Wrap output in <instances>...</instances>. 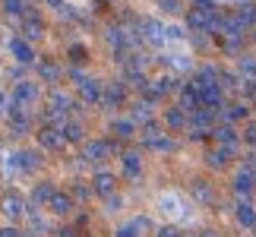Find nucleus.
I'll list each match as a JSON object with an SVG mask.
<instances>
[{
  "label": "nucleus",
  "mask_w": 256,
  "mask_h": 237,
  "mask_svg": "<svg viewBox=\"0 0 256 237\" xmlns=\"http://www.w3.org/2000/svg\"><path fill=\"white\" fill-rule=\"evenodd\" d=\"M54 212H70V200L66 196H54Z\"/></svg>",
  "instance_id": "nucleus-11"
},
{
  "label": "nucleus",
  "mask_w": 256,
  "mask_h": 237,
  "mask_svg": "<svg viewBox=\"0 0 256 237\" xmlns=\"http://www.w3.org/2000/svg\"><path fill=\"white\" fill-rule=\"evenodd\" d=\"M136 231H140V224L130 222V224H120V228L114 231V237H136Z\"/></svg>",
  "instance_id": "nucleus-9"
},
{
  "label": "nucleus",
  "mask_w": 256,
  "mask_h": 237,
  "mask_svg": "<svg viewBox=\"0 0 256 237\" xmlns=\"http://www.w3.org/2000/svg\"><path fill=\"white\" fill-rule=\"evenodd\" d=\"M158 237H180V234H177L174 228H162V231H158Z\"/></svg>",
  "instance_id": "nucleus-20"
},
{
  "label": "nucleus",
  "mask_w": 256,
  "mask_h": 237,
  "mask_svg": "<svg viewBox=\"0 0 256 237\" xmlns=\"http://www.w3.org/2000/svg\"><path fill=\"white\" fill-rule=\"evenodd\" d=\"M133 117H136V120H149V104H136Z\"/></svg>",
  "instance_id": "nucleus-12"
},
{
  "label": "nucleus",
  "mask_w": 256,
  "mask_h": 237,
  "mask_svg": "<svg viewBox=\"0 0 256 237\" xmlns=\"http://www.w3.org/2000/svg\"><path fill=\"white\" fill-rule=\"evenodd\" d=\"M215 140L224 142V149H234V142H238V136H234V126H218V130H215Z\"/></svg>",
  "instance_id": "nucleus-3"
},
{
  "label": "nucleus",
  "mask_w": 256,
  "mask_h": 237,
  "mask_svg": "<svg viewBox=\"0 0 256 237\" xmlns=\"http://www.w3.org/2000/svg\"><path fill=\"white\" fill-rule=\"evenodd\" d=\"M234 190H238V193H250L253 190V174L250 171H240L238 177H234Z\"/></svg>",
  "instance_id": "nucleus-4"
},
{
  "label": "nucleus",
  "mask_w": 256,
  "mask_h": 237,
  "mask_svg": "<svg viewBox=\"0 0 256 237\" xmlns=\"http://www.w3.org/2000/svg\"><path fill=\"white\" fill-rule=\"evenodd\" d=\"M130 130H133V126L126 124V120H120V124H117V133H120V136H130Z\"/></svg>",
  "instance_id": "nucleus-17"
},
{
  "label": "nucleus",
  "mask_w": 256,
  "mask_h": 237,
  "mask_svg": "<svg viewBox=\"0 0 256 237\" xmlns=\"http://www.w3.org/2000/svg\"><path fill=\"white\" fill-rule=\"evenodd\" d=\"M10 51H13L19 60H32V51H28V44L19 42V38H16V42H10Z\"/></svg>",
  "instance_id": "nucleus-5"
},
{
  "label": "nucleus",
  "mask_w": 256,
  "mask_h": 237,
  "mask_svg": "<svg viewBox=\"0 0 256 237\" xmlns=\"http://www.w3.org/2000/svg\"><path fill=\"white\" fill-rule=\"evenodd\" d=\"M4 212L13 215V218H19V215H22V200H6L4 202Z\"/></svg>",
  "instance_id": "nucleus-7"
},
{
  "label": "nucleus",
  "mask_w": 256,
  "mask_h": 237,
  "mask_svg": "<svg viewBox=\"0 0 256 237\" xmlns=\"http://www.w3.org/2000/svg\"><path fill=\"white\" fill-rule=\"evenodd\" d=\"M0 237H19V234H16V231H10V228H6V231H0Z\"/></svg>",
  "instance_id": "nucleus-23"
},
{
  "label": "nucleus",
  "mask_w": 256,
  "mask_h": 237,
  "mask_svg": "<svg viewBox=\"0 0 256 237\" xmlns=\"http://www.w3.org/2000/svg\"><path fill=\"white\" fill-rule=\"evenodd\" d=\"M82 95L86 98H98V86L95 82H82Z\"/></svg>",
  "instance_id": "nucleus-13"
},
{
  "label": "nucleus",
  "mask_w": 256,
  "mask_h": 237,
  "mask_svg": "<svg viewBox=\"0 0 256 237\" xmlns=\"http://www.w3.org/2000/svg\"><path fill=\"white\" fill-rule=\"evenodd\" d=\"M51 196V186H42V190H35V200H48Z\"/></svg>",
  "instance_id": "nucleus-18"
},
{
  "label": "nucleus",
  "mask_w": 256,
  "mask_h": 237,
  "mask_svg": "<svg viewBox=\"0 0 256 237\" xmlns=\"http://www.w3.org/2000/svg\"><path fill=\"white\" fill-rule=\"evenodd\" d=\"M247 140H250V142H256V126H250V130H247Z\"/></svg>",
  "instance_id": "nucleus-22"
},
{
  "label": "nucleus",
  "mask_w": 256,
  "mask_h": 237,
  "mask_svg": "<svg viewBox=\"0 0 256 237\" xmlns=\"http://www.w3.org/2000/svg\"><path fill=\"white\" fill-rule=\"evenodd\" d=\"M66 136H70V140H80V126H66Z\"/></svg>",
  "instance_id": "nucleus-21"
},
{
  "label": "nucleus",
  "mask_w": 256,
  "mask_h": 237,
  "mask_svg": "<svg viewBox=\"0 0 256 237\" xmlns=\"http://www.w3.org/2000/svg\"><path fill=\"white\" fill-rule=\"evenodd\" d=\"M234 149H215L212 155H209V164H215V168H222L224 162H228V155H231Z\"/></svg>",
  "instance_id": "nucleus-6"
},
{
  "label": "nucleus",
  "mask_w": 256,
  "mask_h": 237,
  "mask_svg": "<svg viewBox=\"0 0 256 237\" xmlns=\"http://www.w3.org/2000/svg\"><path fill=\"white\" fill-rule=\"evenodd\" d=\"M168 124H171V126H180V124H184V114H180V111H168Z\"/></svg>",
  "instance_id": "nucleus-15"
},
{
  "label": "nucleus",
  "mask_w": 256,
  "mask_h": 237,
  "mask_svg": "<svg viewBox=\"0 0 256 237\" xmlns=\"http://www.w3.org/2000/svg\"><path fill=\"white\" fill-rule=\"evenodd\" d=\"M158 212L164 215V218H184V200L174 193H164L158 200Z\"/></svg>",
  "instance_id": "nucleus-1"
},
{
  "label": "nucleus",
  "mask_w": 256,
  "mask_h": 237,
  "mask_svg": "<svg viewBox=\"0 0 256 237\" xmlns=\"http://www.w3.org/2000/svg\"><path fill=\"white\" fill-rule=\"evenodd\" d=\"M244 114H247V108H244V104H231L224 117H228V120H238V117H244Z\"/></svg>",
  "instance_id": "nucleus-10"
},
{
  "label": "nucleus",
  "mask_w": 256,
  "mask_h": 237,
  "mask_svg": "<svg viewBox=\"0 0 256 237\" xmlns=\"http://www.w3.org/2000/svg\"><path fill=\"white\" fill-rule=\"evenodd\" d=\"M95 186H98L102 193H111V186H114V177H111V174H98V177H95Z\"/></svg>",
  "instance_id": "nucleus-8"
},
{
  "label": "nucleus",
  "mask_w": 256,
  "mask_h": 237,
  "mask_svg": "<svg viewBox=\"0 0 256 237\" xmlns=\"http://www.w3.org/2000/svg\"><path fill=\"white\" fill-rule=\"evenodd\" d=\"M206 237H218V234H212V231H209V234H206Z\"/></svg>",
  "instance_id": "nucleus-25"
},
{
  "label": "nucleus",
  "mask_w": 256,
  "mask_h": 237,
  "mask_svg": "<svg viewBox=\"0 0 256 237\" xmlns=\"http://www.w3.org/2000/svg\"><path fill=\"white\" fill-rule=\"evenodd\" d=\"M42 140H44V146H60V140H57V136H54L51 130H48V133L42 136Z\"/></svg>",
  "instance_id": "nucleus-16"
},
{
  "label": "nucleus",
  "mask_w": 256,
  "mask_h": 237,
  "mask_svg": "<svg viewBox=\"0 0 256 237\" xmlns=\"http://www.w3.org/2000/svg\"><path fill=\"white\" fill-rule=\"evenodd\" d=\"M6 10H10V13H19V10H22V4H19V0H6Z\"/></svg>",
  "instance_id": "nucleus-19"
},
{
  "label": "nucleus",
  "mask_w": 256,
  "mask_h": 237,
  "mask_svg": "<svg viewBox=\"0 0 256 237\" xmlns=\"http://www.w3.org/2000/svg\"><path fill=\"white\" fill-rule=\"evenodd\" d=\"M60 237H73V231H64V234H60Z\"/></svg>",
  "instance_id": "nucleus-24"
},
{
  "label": "nucleus",
  "mask_w": 256,
  "mask_h": 237,
  "mask_svg": "<svg viewBox=\"0 0 256 237\" xmlns=\"http://www.w3.org/2000/svg\"><path fill=\"white\" fill-rule=\"evenodd\" d=\"M16 95L28 102V98H35V88H32V86H19V88H16Z\"/></svg>",
  "instance_id": "nucleus-14"
},
{
  "label": "nucleus",
  "mask_w": 256,
  "mask_h": 237,
  "mask_svg": "<svg viewBox=\"0 0 256 237\" xmlns=\"http://www.w3.org/2000/svg\"><path fill=\"white\" fill-rule=\"evenodd\" d=\"M238 222L244 224V228H253V224H256V215H253V206L250 202H240L238 206Z\"/></svg>",
  "instance_id": "nucleus-2"
}]
</instances>
